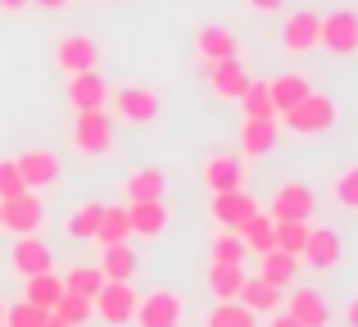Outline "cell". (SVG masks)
Instances as JSON below:
<instances>
[{
	"mask_svg": "<svg viewBox=\"0 0 358 327\" xmlns=\"http://www.w3.org/2000/svg\"><path fill=\"white\" fill-rule=\"evenodd\" d=\"M200 73H204V82L213 87V96L227 100V105H236V100L245 96V87L254 82L250 73H245L241 55H231V60H213V64H200Z\"/></svg>",
	"mask_w": 358,
	"mask_h": 327,
	"instance_id": "obj_12",
	"label": "cell"
},
{
	"mask_svg": "<svg viewBox=\"0 0 358 327\" xmlns=\"http://www.w3.org/2000/svg\"><path fill=\"white\" fill-rule=\"evenodd\" d=\"M114 5H122V0H114Z\"/></svg>",
	"mask_w": 358,
	"mask_h": 327,
	"instance_id": "obj_48",
	"label": "cell"
},
{
	"mask_svg": "<svg viewBox=\"0 0 358 327\" xmlns=\"http://www.w3.org/2000/svg\"><path fill=\"white\" fill-rule=\"evenodd\" d=\"M286 291H290L286 295V314L290 319H299L304 327H327L331 323V300H327L317 286H295L290 282Z\"/></svg>",
	"mask_w": 358,
	"mask_h": 327,
	"instance_id": "obj_17",
	"label": "cell"
},
{
	"mask_svg": "<svg viewBox=\"0 0 358 327\" xmlns=\"http://www.w3.org/2000/svg\"><path fill=\"white\" fill-rule=\"evenodd\" d=\"M0 323H5V327H41L45 323V309L18 300V305H5V319H0Z\"/></svg>",
	"mask_w": 358,
	"mask_h": 327,
	"instance_id": "obj_39",
	"label": "cell"
},
{
	"mask_svg": "<svg viewBox=\"0 0 358 327\" xmlns=\"http://www.w3.org/2000/svg\"><path fill=\"white\" fill-rule=\"evenodd\" d=\"M59 291H64V277L55 273V268H45V273H32V277H23V300H27V305H36V309H45V314L55 309Z\"/></svg>",
	"mask_w": 358,
	"mask_h": 327,
	"instance_id": "obj_25",
	"label": "cell"
},
{
	"mask_svg": "<svg viewBox=\"0 0 358 327\" xmlns=\"http://www.w3.org/2000/svg\"><path fill=\"white\" fill-rule=\"evenodd\" d=\"M0 319H5V300H0Z\"/></svg>",
	"mask_w": 358,
	"mask_h": 327,
	"instance_id": "obj_47",
	"label": "cell"
},
{
	"mask_svg": "<svg viewBox=\"0 0 358 327\" xmlns=\"http://www.w3.org/2000/svg\"><path fill=\"white\" fill-rule=\"evenodd\" d=\"M100 209H105V200H82L78 209L64 218V237H69V241H96Z\"/></svg>",
	"mask_w": 358,
	"mask_h": 327,
	"instance_id": "obj_30",
	"label": "cell"
},
{
	"mask_svg": "<svg viewBox=\"0 0 358 327\" xmlns=\"http://www.w3.org/2000/svg\"><path fill=\"white\" fill-rule=\"evenodd\" d=\"M127 223L136 241H164L173 228V209L168 200H127Z\"/></svg>",
	"mask_w": 358,
	"mask_h": 327,
	"instance_id": "obj_13",
	"label": "cell"
},
{
	"mask_svg": "<svg viewBox=\"0 0 358 327\" xmlns=\"http://www.w3.org/2000/svg\"><path fill=\"white\" fill-rule=\"evenodd\" d=\"M308 87H313V82H308L304 73H277V78H268L272 109H277V114H281V109H290V105H295V100L308 91Z\"/></svg>",
	"mask_w": 358,
	"mask_h": 327,
	"instance_id": "obj_31",
	"label": "cell"
},
{
	"mask_svg": "<svg viewBox=\"0 0 358 327\" xmlns=\"http://www.w3.org/2000/svg\"><path fill=\"white\" fill-rule=\"evenodd\" d=\"M100 286H105L100 264H73L69 273H64V291H78V295H87V300H96Z\"/></svg>",
	"mask_w": 358,
	"mask_h": 327,
	"instance_id": "obj_33",
	"label": "cell"
},
{
	"mask_svg": "<svg viewBox=\"0 0 358 327\" xmlns=\"http://www.w3.org/2000/svg\"><path fill=\"white\" fill-rule=\"evenodd\" d=\"M331 200L341 204L345 214H358V164H345L341 173L331 177Z\"/></svg>",
	"mask_w": 358,
	"mask_h": 327,
	"instance_id": "obj_35",
	"label": "cell"
},
{
	"mask_svg": "<svg viewBox=\"0 0 358 327\" xmlns=\"http://www.w3.org/2000/svg\"><path fill=\"white\" fill-rule=\"evenodd\" d=\"M114 241H131V223H127V204H105V209H100V228H96V246H114Z\"/></svg>",
	"mask_w": 358,
	"mask_h": 327,
	"instance_id": "obj_32",
	"label": "cell"
},
{
	"mask_svg": "<svg viewBox=\"0 0 358 327\" xmlns=\"http://www.w3.org/2000/svg\"><path fill=\"white\" fill-rule=\"evenodd\" d=\"M263 319L254 309H245L241 300H213V309H204L200 327H259Z\"/></svg>",
	"mask_w": 358,
	"mask_h": 327,
	"instance_id": "obj_28",
	"label": "cell"
},
{
	"mask_svg": "<svg viewBox=\"0 0 358 327\" xmlns=\"http://www.w3.org/2000/svg\"><path fill=\"white\" fill-rule=\"evenodd\" d=\"M45 228V195L41 191H18L14 200H0V232H41Z\"/></svg>",
	"mask_w": 358,
	"mask_h": 327,
	"instance_id": "obj_7",
	"label": "cell"
},
{
	"mask_svg": "<svg viewBox=\"0 0 358 327\" xmlns=\"http://www.w3.org/2000/svg\"><path fill=\"white\" fill-rule=\"evenodd\" d=\"M308 228H313V223L308 218H277V250H286V255H299V250H304V241H308Z\"/></svg>",
	"mask_w": 358,
	"mask_h": 327,
	"instance_id": "obj_37",
	"label": "cell"
},
{
	"mask_svg": "<svg viewBox=\"0 0 358 327\" xmlns=\"http://www.w3.org/2000/svg\"><path fill=\"white\" fill-rule=\"evenodd\" d=\"M32 0H0V14H23Z\"/></svg>",
	"mask_w": 358,
	"mask_h": 327,
	"instance_id": "obj_44",
	"label": "cell"
},
{
	"mask_svg": "<svg viewBox=\"0 0 358 327\" xmlns=\"http://www.w3.org/2000/svg\"><path fill=\"white\" fill-rule=\"evenodd\" d=\"M136 327H182L186 323V295L173 291V286H155L136 300V314H131Z\"/></svg>",
	"mask_w": 358,
	"mask_h": 327,
	"instance_id": "obj_4",
	"label": "cell"
},
{
	"mask_svg": "<svg viewBox=\"0 0 358 327\" xmlns=\"http://www.w3.org/2000/svg\"><path fill=\"white\" fill-rule=\"evenodd\" d=\"M100 273L118 277V282H131L141 273V255L131 250V241H114V246H100Z\"/></svg>",
	"mask_w": 358,
	"mask_h": 327,
	"instance_id": "obj_23",
	"label": "cell"
},
{
	"mask_svg": "<svg viewBox=\"0 0 358 327\" xmlns=\"http://www.w3.org/2000/svg\"><path fill=\"white\" fill-rule=\"evenodd\" d=\"M241 237H245V250H250V255H263V250L277 246V241H272V237H277V218L259 204V209L250 214V223L241 228Z\"/></svg>",
	"mask_w": 358,
	"mask_h": 327,
	"instance_id": "obj_29",
	"label": "cell"
},
{
	"mask_svg": "<svg viewBox=\"0 0 358 327\" xmlns=\"http://www.w3.org/2000/svg\"><path fill=\"white\" fill-rule=\"evenodd\" d=\"M18 191H27L23 186V173H18L14 160H0V200H14Z\"/></svg>",
	"mask_w": 358,
	"mask_h": 327,
	"instance_id": "obj_40",
	"label": "cell"
},
{
	"mask_svg": "<svg viewBox=\"0 0 358 327\" xmlns=\"http://www.w3.org/2000/svg\"><path fill=\"white\" fill-rule=\"evenodd\" d=\"M322 50L336 55V60H350V55H358V14H354V9L322 14Z\"/></svg>",
	"mask_w": 358,
	"mask_h": 327,
	"instance_id": "obj_16",
	"label": "cell"
},
{
	"mask_svg": "<svg viewBox=\"0 0 358 327\" xmlns=\"http://www.w3.org/2000/svg\"><path fill=\"white\" fill-rule=\"evenodd\" d=\"M64 96H69L73 109H105V105H109V82H105V73H96V69L69 73V82H64Z\"/></svg>",
	"mask_w": 358,
	"mask_h": 327,
	"instance_id": "obj_19",
	"label": "cell"
},
{
	"mask_svg": "<svg viewBox=\"0 0 358 327\" xmlns=\"http://www.w3.org/2000/svg\"><path fill=\"white\" fill-rule=\"evenodd\" d=\"M14 164H18V173H23V186L27 191H50L55 182H59V155L55 151H45V146H27L23 155H14Z\"/></svg>",
	"mask_w": 358,
	"mask_h": 327,
	"instance_id": "obj_14",
	"label": "cell"
},
{
	"mask_svg": "<svg viewBox=\"0 0 358 327\" xmlns=\"http://www.w3.org/2000/svg\"><path fill=\"white\" fill-rule=\"evenodd\" d=\"M73 151L87 155V160L114 151V118H109V109H78L73 114Z\"/></svg>",
	"mask_w": 358,
	"mask_h": 327,
	"instance_id": "obj_3",
	"label": "cell"
},
{
	"mask_svg": "<svg viewBox=\"0 0 358 327\" xmlns=\"http://www.w3.org/2000/svg\"><path fill=\"white\" fill-rule=\"evenodd\" d=\"M0 327H5V323H0Z\"/></svg>",
	"mask_w": 358,
	"mask_h": 327,
	"instance_id": "obj_49",
	"label": "cell"
},
{
	"mask_svg": "<svg viewBox=\"0 0 358 327\" xmlns=\"http://www.w3.org/2000/svg\"><path fill=\"white\" fill-rule=\"evenodd\" d=\"M122 191H127V200H164L168 173L164 168H131V173L122 177Z\"/></svg>",
	"mask_w": 358,
	"mask_h": 327,
	"instance_id": "obj_24",
	"label": "cell"
},
{
	"mask_svg": "<svg viewBox=\"0 0 358 327\" xmlns=\"http://www.w3.org/2000/svg\"><path fill=\"white\" fill-rule=\"evenodd\" d=\"M45 268H55L50 241H45L41 232H23V237H14V246H9V273L23 282V277L45 273Z\"/></svg>",
	"mask_w": 358,
	"mask_h": 327,
	"instance_id": "obj_9",
	"label": "cell"
},
{
	"mask_svg": "<svg viewBox=\"0 0 358 327\" xmlns=\"http://www.w3.org/2000/svg\"><path fill=\"white\" fill-rule=\"evenodd\" d=\"M195 55H200V64L231 60V55H241V36L227 23H200L195 27Z\"/></svg>",
	"mask_w": 358,
	"mask_h": 327,
	"instance_id": "obj_20",
	"label": "cell"
},
{
	"mask_svg": "<svg viewBox=\"0 0 358 327\" xmlns=\"http://www.w3.org/2000/svg\"><path fill=\"white\" fill-rule=\"evenodd\" d=\"M268 214L272 218H313L317 214V191L299 177H281L268 195Z\"/></svg>",
	"mask_w": 358,
	"mask_h": 327,
	"instance_id": "obj_6",
	"label": "cell"
},
{
	"mask_svg": "<svg viewBox=\"0 0 358 327\" xmlns=\"http://www.w3.org/2000/svg\"><path fill=\"white\" fill-rule=\"evenodd\" d=\"M277 141H281L277 114H268V118L241 114V123H236V146H241L245 160H263V155H272V151H277Z\"/></svg>",
	"mask_w": 358,
	"mask_h": 327,
	"instance_id": "obj_11",
	"label": "cell"
},
{
	"mask_svg": "<svg viewBox=\"0 0 358 327\" xmlns=\"http://www.w3.org/2000/svg\"><path fill=\"white\" fill-rule=\"evenodd\" d=\"M341 255H345V241H341L336 228H308V241H304V250H299V264H313L317 273H331V268L341 264Z\"/></svg>",
	"mask_w": 358,
	"mask_h": 327,
	"instance_id": "obj_18",
	"label": "cell"
},
{
	"mask_svg": "<svg viewBox=\"0 0 358 327\" xmlns=\"http://www.w3.org/2000/svg\"><path fill=\"white\" fill-rule=\"evenodd\" d=\"M36 9H45V14H59V9H73L78 0H32Z\"/></svg>",
	"mask_w": 358,
	"mask_h": 327,
	"instance_id": "obj_43",
	"label": "cell"
},
{
	"mask_svg": "<svg viewBox=\"0 0 358 327\" xmlns=\"http://www.w3.org/2000/svg\"><path fill=\"white\" fill-rule=\"evenodd\" d=\"M245 264H218V259H209V268H204V286H209L213 300H241V286H245Z\"/></svg>",
	"mask_w": 358,
	"mask_h": 327,
	"instance_id": "obj_22",
	"label": "cell"
},
{
	"mask_svg": "<svg viewBox=\"0 0 358 327\" xmlns=\"http://www.w3.org/2000/svg\"><path fill=\"white\" fill-rule=\"evenodd\" d=\"M136 286L131 282H118V277H105V286L96 291V300H91V309H96V319L105 327H127L131 314H136Z\"/></svg>",
	"mask_w": 358,
	"mask_h": 327,
	"instance_id": "obj_5",
	"label": "cell"
},
{
	"mask_svg": "<svg viewBox=\"0 0 358 327\" xmlns=\"http://www.w3.org/2000/svg\"><path fill=\"white\" fill-rule=\"evenodd\" d=\"M259 277H268L272 286L286 291V286L299 277V255H286V250H277V246L263 250V255H259Z\"/></svg>",
	"mask_w": 358,
	"mask_h": 327,
	"instance_id": "obj_26",
	"label": "cell"
},
{
	"mask_svg": "<svg viewBox=\"0 0 358 327\" xmlns=\"http://www.w3.org/2000/svg\"><path fill=\"white\" fill-rule=\"evenodd\" d=\"M109 118H118V123L127 127H150L159 123V114H164V100H159L155 87H141V82H127V87H109Z\"/></svg>",
	"mask_w": 358,
	"mask_h": 327,
	"instance_id": "obj_2",
	"label": "cell"
},
{
	"mask_svg": "<svg viewBox=\"0 0 358 327\" xmlns=\"http://www.w3.org/2000/svg\"><path fill=\"white\" fill-rule=\"evenodd\" d=\"M345 327H358V295L345 305Z\"/></svg>",
	"mask_w": 358,
	"mask_h": 327,
	"instance_id": "obj_45",
	"label": "cell"
},
{
	"mask_svg": "<svg viewBox=\"0 0 358 327\" xmlns=\"http://www.w3.org/2000/svg\"><path fill=\"white\" fill-rule=\"evenodd\" d=\"M200 182H204L209 195H218V191H231V186H245L250 177H245L241 155H209L204 168H200Z\"/></svg>",
	"mask_w": 358,
	"mask_h": 327,
	"instance_id": "obj_21",
	"label": "cell"
},
{
	"mask_svg": "<svg viewBox=\"0 0 358 327\" xmlns=\"http://www.w3.org/2000/svg\"><path fill=\"white\" fill-rule=\"evenodd\" d=\"M209 259H218V264H245V259H250V250H245V237H241V232L218 228V237L209 241Z\"/></svg>",
	"mask_w": 358,
	"mask_h": 327,
	"instance_id": "obj_34",
	"label": "cell"
},
{
	"mask_svg": "<svg viewBox=\"0 0 358 327\" xmlns=\"http://www.w3.org/2000/svg\"><path fill=\"white\" fill-rule=\"evenodd\" d=\"M277 123L286 127V132H295V137H322V132H331V127L341 123V105H336L327 91L308 87L290 109H281Z\"/></svg>",
	"mask_w": 358,
	"mask_h": 327,
	"instance_id": "obj_1",
	"label": "cell"
},
{
	"mask_svg": "<svg viewBox=\"0 0 358 327\" xmlns=\"http://www.w3.org/2000/svg\"><path fill=\"white\" fill-rule=\"evenodd\" d=\"M41 327H73V323H64L59 314H45V323H41Z\"/></svg>",
	"mask_w": 358,
	"mask_h": 327,
	"instance_id": "obj_46",
	"label": "cell"
},
{
	"mask_svg": "<svg viewBox=\"0 0 358 327\" xmlns=\"http://www.w3.org/2000/svg\"><path fill=\"white\" fill-rule=\"evenodd\" d=\"M50 314H59L64 323H73V327H87L91 319H96V309H91V300L87 295H78V291H59V300H55V309Z\"/></svg>",
	"mask_w": 358,
	"mask_h": 327,
	"instance_id": "obj_36",
	"label": "cell"
},
{
	"mask_svg": "<svg viewBox=\"0 0 358 327\" xmlns=\"http://www.w3.org/2000/svg\"><path fill=\"white\" fill-rule=\"evenodd\" d=\"M236 105H241V114H254V118L277 114V109H272V96H268V82H250V87H245V96L236 100Z\"/></svg>",
	"mask_w": 358,
	"mask_h": 327,
	"instance_id": "obj_38",
	"label": "cell"
},
{
	"mask_svg": "<svg viewBox=\"0 0 358 327\" xmlns=\"http://www.w3.org/2000/svg\"><path fill=\"white\" fill-rule=\"evenodd\" d=\"M241 305L245 309H254L263 319V314H272V309H281V286H272L268 277H245V286H241Z\"/></svg>",
	"mask_w": 358,
	"mask_h": 327,
	"instance_id": "obj_27",
	"label": "cell"
},
{
	"mask_svg": "<svg viewBox=\"0 0 358 327\" xmlns=\"http://www.w3.org/2000/svg\"><path fill=\"white\" fill-rule=\"evenodd\" d=\"M55 64L59 73H87V69H100V41L91 32H69L55 41Z\"/></svg>",
	"mask_w": 358,
	"mask_h": 327,
	"instance_id": "obj_15",
	"label": "cell"
},
{
	"mask_svg": "<svg viewBox=\"0 0 358 327\" xmlns=\"http://www.w3.org/2000/svg\"><path fill=\"white\" fill-rule=\"evenodd\" d=\"M263 319H268V323H259V327H304L299 319H290L286 309H272V314H263Z\"/></svg>",
	"mask_w": 358,
	"mask_h": 327,
	"instance_id": "obj_42",
	"label": "cell"
},
{
	"mask_svg": "<svg viewBox=\"0 0 358 327\" xmlns=\"http://www.w3.org/2000/svg\"><path fill=\"white\" fill-rule=\"evenodd\" d=\"M245 9H254V14H281L286 9V0H241Z\"/></svg>",
	"mask_w": 358,
	"mask_h": 327,
	"instance_id": "obj_41",
	"label": "cell"
},
{
	"mask_svg": "<svg viewBox=\"0 0 358 327\" xmlns=\"http://www.w3.org/2000/svg\"><path fill=\"white\" fill-rule=\"evenodd\" d=\"M254 209H259V195H254L250 186H231V191L209 195V218L218 223V228H227V232H241Z\"/></svg>",
	"mask_w": 358,
	"mask_h": 327,
	"instance_id": "obj_10",
	"label": "cell"
},
{
	"mask_svg": "<svg viewBox=\"0 0 358 327\" xmlns=\"http://www.w3.org/2000/svg\"><path fill=\"white\" fill-rule=\"evenodd\" d=\"M277 41H281V50H290V55H313L317 46H322V14H317V9H295V14H286Z\"/></svg>",
	"mask_w": 358,
	"mask_h": 327,
	"instance_id": "obj_8",
	"label": "cell"
}]
</instances>
